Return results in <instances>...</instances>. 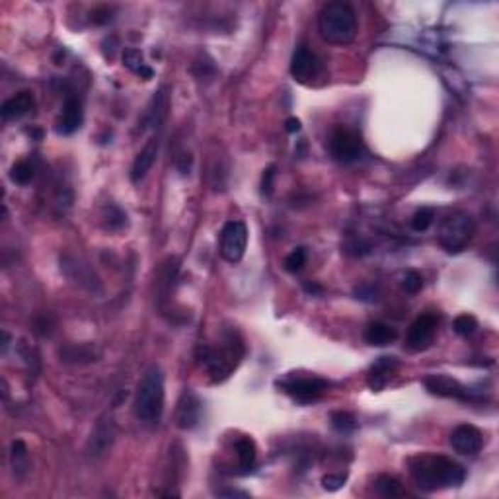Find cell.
<instances>
[{"instance_id": "5", "label": "cell", "mask_w": 499, "mask_h": 499, "mask_svg": "<svg viewBox=\"0 0 499 499\" xmlns=\"http://www.w3.org/2000/svg\"><path fill=\"white\" fill-rule=\"evenodd\" d=\"M476 223L466 213H452L439 226V244L449 254H460L466 248L468 242L474 238Z\"/></svg>"}, {"instance_id": "35", "label": "cell", "mask_w": 499, "mask_h": 499, "mask_svg": "<svg viewBox=\"0 0 499 499\" xmlns=\"http://www.w3.org/2000/svg\"><path fill=\"white\" fill-rule=\"evenodd\" d=\"M189 168H191V155H181L178 160V170L181 174H189Z\"/></svg>"}, {"instance_id": "23", "label": "cell", "mask_w": 499, "mask_h": 499, "mask_svg": "<svg viewBox=\"0 0 499 499\" xmlns=\"http://www.w3.org/2000/svg\"><path fill=\"white\" fill-rule=\"evenodd\" d=\"M123 65L131 70V72H135L137 77L142 78V80H150V78L155 77V70L148 67L147 62H145L142 53H140L139 49H135V47L125 49L123 51Z\"/></svg>"}, {"instance_id": "37", "label": "cell", "mask_w": 499, "mask_h": 499, "mask_svg": "<svg viewBox=\"0 0 499 499\" xmlns=\"http://www.w3.org/2000/svg\"><path fill=\"white\" fill-rule=\"evenodd\" d=\"M285 129H287L288 133H298L301 131V119H296V117H288L287 123H285Z\"/></svg>"}, {"instance_id": "20", "label": "cell", "mask_w": 499, "mask_h": 499, "mask_svg": "<svg viewBox=\"0 0 499 499\" xmlns=\"http://www.w3.org/2000/svg\"><path fill=\"white\" fill-rule=\"evenodd\" d=\"M98 357H100V351L88 343H80V345L74 343V345H67L61 349V359L67 363H90Z\"/></svg>"}, {"instance_id": "17", "label": "cell", "mask_w": 499, "mask_h": 499, "mask_svg": "<svg viewBox=\"0 0 499 499\" xmlns=\"http://www.w3.org/2000/svg\"><path fill=\"white\" fill-rule=\"evenodd\" d=\"M166 92H168L166 88H160L158 92H155L152 100L148 101L147 111H145V116L140 119L142 129L156 127V125L162 123V119L166 117V111H168V94Z\"/></svg>"}, {"instance_id": "24", "label": "cell", "mask_w": 499, "mask_h": 499, "mask_svg": "<svg viewBox=\"0 0 499 499\" xmlns=\"http://www.w3.org/2000/svg\"><path fill=\"white\" fill-rule=\"evenodd\" d=\"M374 490H376V493H379L381 498H386V499L400 498V495L404 493L402 483L398 482L396 478L390 474L379 476V478H376V482H374Z\"/></svg>"}, {"instance_id": "32", "label": "cell", "mask_w": 499, "mask_h": 499, "mask_svg": "<svg viewBox=\"0 0 499 499\" xmlns=\"http://www.w3.org/2000/svg\"><path fill=\"white\" fill-rule=\"evenodd\" d=\"M347 482V474L340 472V474H326L322 478V488L327 491H337L340 488H343Z\"/></svg>"}, {"instance_id": "22", "label": "cell", "mask_w": 499, "mask_h": 499, "mask_svg": "<svg viewBox=\"0 0 499 499\" xmlns=\"http://www.w3.org/2000/svg\"><path fill=\"white\" fill-rule=\"evenodd\" d=\"M398 332L394 327L386 326L382 322H374L371 326L366 327L365 332V340L369 345H376V347H384V345H390L392 342H396Z\"/></svg>"}, {"instance_id": "6", "label": "cell", "mask_w": 499, "mask_h": 499, "mask_svg": "<svg viewBox=\"0 0 499 499\" xmlns=\"http://www.w3.org/2000/svg\"><path fill=\"white\" fill-rule=\"evenodd\" d=\"M330 155L335 162L340 164H355L365 156V145L355 131L337 127L327 140Z\"/></svg>"}, {"instance_id": "30", "label": "cell", "mask_w": 499, "mask_h": 499, "mask_svg": "<svg viewBox=\"0 0 499 499\" xmlns=\"http://www.w3.org/2000/svg\"><path fill=\"white\" fill-rule=\"evenodd\" d=\"M476 327H478V322L470 314H460L452 322V330L459 335H472L476 332Z\"/></svg>"}, {"instance_id": "8", "label": "cell", "mask_w": 499, "mask_h": 499, "mask_svg": "<svg viewBox=\"0 0 499 499\" xmlns=\"http://www.w3.org/2000/svg\"><path fill=\"white\" fill-rule=\"evenodd\" d=\"M277 386H281V390L296 402L310 404L326 392L327 382L320 376H288L285 381L277 382Z\"/></svg>"}, {"instance_id": "36", "label": "cell", "mask_w": 499, "mask_h": 499, "mask_svg": "<svg viewBox=\"0 0 499 499\" xmlns=\"http://www.w3.org/2000/svg\"><path fill=\"white\" fill-rule=\"evenodd\" d=\"M218 495H220V498H248L250 493L240 490H225V491H218Z\"/></svg>"}, {"instance_id": "18", "label": "cell", "mask_w": 499, "mask_h": 499, "mask_svg": "<svg viewBox=\"0 0 499 499\" xmlns=\"http://www.w3.org/2000/svg\"><path fill=\"white\" fill-rule=\"evenodd\" d=\"M31 108H33V94L23 90V92H18L2 103L0 116L4 121H12V119L26 116Z\"/></svg>"}, {"instance_id": "1", "label": "cell", "mask_w": 499, "mask_h": 499, "mask_svg": "<svg viewBox=\"0 0 499 499\" xmlns=\"http://www.w3.org/2000/svg\"><path fill=\"white\" fill-rule=\"evenodd\" d=\"M408 468L415 486L423 491L456 488L466 478L464 466L444 454H415L408 459Z\"/></svg>"}, {"instance_id": "38", "label": "cell", "mask_w": 499, "mask_h": 499, "mask_svg": "<svg viewBox=\"0 0 499 499\" xmlns=\"http://www.w3.org/2000/svg\"><path fill=\"white\" fill-rule=\"evenodd\" d=\"M304 291H306L308 295H322L324 288L320 287V285H316V283H304Z\"/></svg>"}, {"instance_id": "2", "label": "cell", "mask_w": 499, "mask_h": 499, "mask_svg": "<svg viewBox=\"0 0 499 499\" xmlns=\"http://www.w3.org/2000/svg\"><path fill=\"white\" fill-rule=\"evenodd\" d=\"M164 371L158 365H150L140 376L133 400V410L140 423L156 425L164 413Z\"/></svg>"}, {"instance_id": "29", "label": "cell", "mask_w": 499, "mask_h": 499, "mask_svg": "<svg viewBox=\"0 0 499 499\" xmlns=\"http://www.w3.org/2000/svg\"><path fill=\"white\" fill-rule=\"evenodd\" d=\"M433 220H435V209H431V207H421L420 211H415V213H413V217H412L413 230L423 232V230H427L429 226L433 225Z\"/></svg>"}, {"instance_id": "26", "label": "cell", "mask_w": 499, "mask_h": 499, "mask_svg": "<svg viewBox=\"0 0 499 499\" xmlns=\"http://www.w3.org/2000/svg\"><path fill=\"white\" fill-rule=\"evenodd\" d=\"M33 176H35V168H33V164H30L28 160L16 162L14 166H12V170H10V178H12V181L18 184V186H28L31 179H33Z\"/></svg>"}, {"instance_id": "12", "label": "cell", "mask_w": 499, "mask_h": 499, "mask_svg": "<svg viewBox=\"0 0 499 499\" xmlns=\"http://www.w3.org/2000/svg\"><path fill=\"white\" fill-rule=\"evenodd\" d=\"M449 443L454 451L464 456H474L482 451L483 447V435L482 431L470 423H462L459 427L452 429Z\"/></svg>"}, {"instance_id": "7", "label": "cell", "mask_w": 499, "mask_h": 499, "mask_svg": "<svg viewBox=\"0 0 499 499\" xmlns=\"http://www.w3.org/2000/svg\"><path fill=\"white\" fill-rule=\"evenodd\" d=\"M248 248V226L242 220H228L220 230V256L228 264H238Z\"/></svg>"}, {"instance_id": "21", "label": "cell", "mask_w": 499, "mask_h": 499, "mask_svg": "<svg viewBox=\"0 0 499 499\" xmlns=\"http://www.w3.org/2000/svg\"><path fill=\"white\" fill-rule=\"evenodd\" d=\"M234 449H236V456H238V466H240V472L242 474H246V472H250V470L254 468V464H256V459H257L256 443H254L250 437H240V439L236 441V444H234Z\"/></svg>"}, {"instance_id": "9", "label": "cell", "mask_w": 499, "mask_h": 499, "mask_svg": "<svg viewBox=\"0 0 499 499\" xmlns=\"http://www.w3.org/2000/svg\"><path fill=\"white\" fill-rule=\"evenodd\" d=\"M291 74L298 84H312L324 74V62L306 45H298L291 59Z\"/></svg>"}, {"instance_id": "4", "label": "cell", "mask_w": 499, "mask_h": 499, "mask_svg": "<svg viewBox=\"0 0 499 499\" xmlns=\"http://www.w3.org/2000/svg\"><path fill=\"white\" fill-rule=\"evenodd\" d=\"M199 351H203V353H199V361L207 366V371H209L215 382L228 379L234 369L238 366L242 357H244L242 340L234 332L225 335V340L218 343L217 347L203 345Z\"/></svg>"}, {"instance_id": "28", "label": "cell", "mask_w": 499, "mask_h": 499, "mask_svg": "<svg viewBox=\"0 0 499 499\" xmlns=\"http://www.w3.org/2000/svg\"><path fill=\"white\" fill-rule=\"evenodd\" d=\"M330 421H332V427H334L337 433H343V435L355 431V427H357L355 417L347 412H334L332 413V417H330Z\"/></svg>"}, {"instance_id": "15", "label": "cell", "mask_w": 499, "mask_h": 499, "mask_svg": "<svg viewBox=\"0 0 499 499\" xmlns=\"http://www.w3.org/2000/svg\"><path fill=\"white\" fill-rule=\"evenodd\" d=\"M396 369H398L396 357L376 359L373 365H371V369H369V374H366V382H369L371 390L379 392V390L384 388V386L388 384L390 379H392V374L396 373Z\"/></svg>"}, {"instance_id": "16", "label": "cell", "mask_w": 499, "mask_h": 499, "mask_svg": "<svg viewBox=\"0 0 499 499\" xmlns=\"http://www.w3.org/2000/svg\"><path fill=\"white\" fill-rule=\"evenodd\" d=\"M156 158H158V139H150L142 147V150H140L139 155L135 156V160H133V166H131V172H129V178H131V181H140V179L147 176L148 172H150V168L155 166Z\"/></svg>"}, {"instance_id": "14", "label": "cell", "mask_w": 499, "mask_h": 499, "mask_svg": "<svg viewBox=\"0 0 499 499\" xmlns=\"http://www.w3.org/2000/svg\"><path fill=\"white\" fill-rule=\"evenodd\" d=\"M82 125V106L74 94H69L67 100L62 103V113L59 123H57V133L59 135H72L77 133Z\"/></svg>"}, {"instance_id": "33", "label": "cell", "mask_w": 499, "mask_h": 499, "mask_svg": "<svg viewBox=\"0 0 499 499\" xmlns=\"http://www.w3.org/2000/svg\"><path fill=\"white\" fill-rule=\"evenodd\" d=\"M404 288L405 293H410V295H415V293H420L421 287H423V279H421V275L417 271H408L404 277Z\"/></svg>"}, {"instance_id": "34", "label": "cell", "mask_w": 499, "mask_h": 499, "mask_svg": "<svg viewBox=\"0 0 499 499\" xmlns=\"http://www.w3.org/2000/svg\"><path fill=\"white\" fill-rule=\"evenodd\" d=\"M273 179H275V166H269L267 170H264V176H262V194L271 195Z\"/></svg>"}, {"instance_id": "11", "label": "cell", "mask_w": 499, "mask_h": 499, "mask_svg": "<svg viewBox=\"0 0 499 499\" xmlns=\"http://www.w3.org/2000/svg\"><path fill=\"white\" fill-rule=\"evenodd\" d=\"M425 388H427L429 394L439 398H454V400H462V402H468L472 400V392L460 384L456 379L452 376H447V374H431V376H425Z\"/></svg>"}, {"instance_id": "31", "label": "cell", "mask_w": 499, "mask_h": 499, "mask_svg": "<svg viewBox=\"0 0 499 499\" xmlns=\"http://www.w3.org/2000/svg\"><path fill=\"white\" fill-rule=\"evenodd\" d=\"M306 264V250L295 248L287 257H285V269L288 273H298Z\"/></svg>"}, {"instance_id": "10", "label": "cell", "mask_w": 499, "mask_h": 499, "mask_svg": "<svg viewBox=\"0 0 499 499\" xmlns=\"http://www.w3.org/2000/svg\"><path fill=\"white\" fill-rule=\"evenodd\" d=\"M437 332V318L433 314H423L413 320L405 334V347L410 351H425L433 343Z\"/></svg>"}, {"instance_id": "25", "label": "cell", "mask_w": 499, "mask_h": 499, "mask_svg": "<svg viewBox=\"0 0 499 499\" xmlns=\"http://www.w3.org/2000/svg\"><path fill=\"white\" fill-rule=\"evenodd\" d=\"M101 218H103V225H106L108 230H121L127 225V215L117 205H113V203L106 205Z\"/></svg>"}, {"instance_id": "19", "label": "cell", "mask_w": 499, "mask_h": 499, "mask_svg": "<svg viewBox=\"0 0 499 499\" xmlns=\"http://www.w3.org/2000/svg\"><path fill=\"white\" fill-rule=\"evenodd\" d=\"M111 443H113V425L106 423V421H100L98 427L94 429L92 437H90L88 452L94 454V456H100V454L108 451Z\"/></svg>"}, {"instance_id": "13", "label": "cell", "mask_w": 499, "mask_h": 499, "mask_svg": "<svg viewBox=\"0 0 499 499\" xmlns=\"http://www.w3.org/2000/svg\"><path fill=\"white\" fill-rule=\"evenodd\" d=\"M201 420V400L194 392H184L176 408V423L184 431H191L199 425Z\"/></svg>"}, {"instance_id": "27", "label": "cell", "mask_w": 499, "mask_h": 499, "mask_svg": "<svg viewBox=\"0 0 499 499\" xmlns=\"http://www.w3.org/2000/svg\"><path fill=\"white\" fill-rule=\"evenodd\" d=\"M10 456H12V468H14V474H23L26 468H28V449L23 441H14L12 443V451H10Z\"/></svg>"}, {"instance_id": "3", "label": "cell", "mask_w": 499, "mask_h": 499, "mask_svg": "<svg viewBox=\"0 0 499 499\" xmlns=\"http://www.w3.org/2000/svg\"><path fill=\"white\" fill-rule=\"evenodd\" d=\"M318 31L332 45H349L357 35V14L345 2H327L318 14Z\"/></svg>"}]
</instances>
